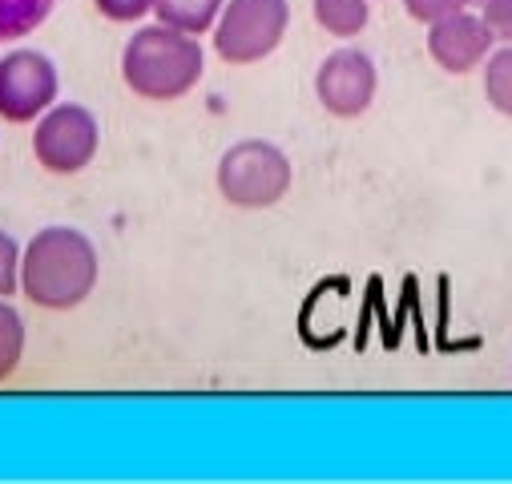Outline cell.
Masks as SVG:
<instances>
[{
	"mask_svg": "<svg viewBox=\"0 0 512 484\" xmlns=\"http://www.w3.org/2000/svg\"><path fill=\"white\" fill-rule=\"evenodd\" d=\"M101 279V255L77 226H45L21 247V295L53 315L89 303Z\"/></svg>",
	"mask_w": 512,
	"mask_h": 484,
	"instance_id": "1",
	"label": "cell"
},
{
	"mask_svg": "<svg viewBox=\"0 0 512 484\" xmlns=\"http://www.w3.org/2000/svg\"><path fill=\"white\" fill-rule=\"evenodd\" d=\"M206 77V49L202 37L178 33L162 21L138 25L121 49V81L134 97L170 105L190 97Z\"/></svg>",
	"mask_w": 512,
	"mask_h": 484,
	"instance_id": "2",
	"label": "cell"
},
{
	"mask_svg": "<svg viewBox=\"0 0 512 484\" xmlns=\"http://www.w3.org/2000/svg\"><path fill=\"white\" fill-rule=\"evenodd\" d=\"M214 186L234 210H271L295 186L291 158L267 138H242L222 150L214 166Z\"/></svg>",
	"mask_w": 512,
	"mask_h": 484,
	"instance_id": "3",
	"label": "cell"
},
{
	"mask_svg": "<svg viewBox=\"0 0 512 484\" xmlns=\"http://www.w3.org/2000/svg\"><path fill=\"white\" fill-rule=\"evenodd\" d=\"M291 29V0H226L210 45L230 69H250L275 57Z\"/></svg>",
	"mask_w": 512,
	"mask_h": 484,
	"instance_id": "4",
	"label": "cell"
},
{
	"mask_svg": "<svg viewBox=\"0 0 512 484\" xmlns=\"http://www.w3.org/2000/svg\"><path fill=\"white\" fill-rule=\"evenodd\" d=\"M33 158L53 178H77L93 166L101 150V121L81 101H53L33 121Z\"/></svg>",
	"mask_w": 512,
	"mask_h": 484,
	"instance_id": "5",
	"label": "cell"
},
{
	"mask_svg": "<svg viewBox=\"0 0 512 484\" xmlns=\"http://www.w3.org/2000/svg\"><path fill=\"white\" fill-rule=\"evenodd\" d=\"M53 101H61V73L49 53L17 45L0 57V121L33 126Z\"/></svg>",
	"mask_w": 512,
	"mask_h": 484,
	"instance_id": "6",
	"label": "cell"
},
{
	"mask_svg": "<svg viewBox=\"0 0 512 484\" xmlns=\"http://www.w3.org/2000/svg\"><path fill=\"white\" fill-rule=\"evenodd\" d=\"M379 93V69L375 61L355 49V45H339L335 53H327L315 69V101L323 105V113H331L335 121H355L375 105Z\"/></svg>",
	"mask_w": 512,
	"mask_h": 484,
	"instance_id": "7",
	"label": "cell"
},
{
	"mask_svg": "<svg viewBox=\"0 0 512 484\" xmlns=\"http://www.w3.org/2000/svg\"><path fill=\"white\" fill-rule=\"evenodd\" d=\"M424 29H428V37H424L428 57L448 77L476 73L484 65V57L496 49V37H492V29L484 25V17L476 9H460L452 17H440V21L424 25Z\"/></svg>",
	"mask_w": 512,
	"mask_h": 484,
	"instance_id": "8",
	"label": "cell"
},
{
	"mask_svg": "<svg viewBox=\"0 0 512 484\" xmlns=\"http://www.w3.org/2000/svg\"><path fill=\"white\" fill-rule=\"evenodd\" d=\"M315 25L335 41H355L371 25V0H311Z\"/></svg>",
	"mask_w": 512,
	"mask_h": 484,
	"instance_id": "9",
	"label": "cell"
},
{
	"mask_svg": "<svg viewBox=\"0 0 512 484\" xmlns=\"http://www.w3.org/2000/svg\"><path fill=\"white\" fill-rule=\"evenodd\" d=\"M226 0H154V21L190 33V37H210L218 13H222Z\"/></svg>",
	"mask_w": 512,
	"mask_h": 484,
	"instance_id": "10",
	"label": "cell"
},
{
	"mask_svg": "<svg viewBox=\"0 0 512 484\" xmlns=\"http://www.w3.org/2000/svg\"><path fill=\"white\" fill-rule=\"evenodd\" d=\"M57 9V0H0V45L33 37Z\"/></svg>",
	"mask_w": 512,
	"mask_h": 484,
	"instance_id": "11",
	"label": "cell"
},
{
	"mask_svg": "<svg viewBox=\"0 0 512 484\" xmlns=\"http://www.w3.org/2000/svg\"><path fill=\"white\" fill-rule=\"evenodd\" d=\"M25 343H29V335H25L21 311L13 307V299H0V384H9L21 372Z\"/></svg>",
	"mask_w": 512,
	"mask_h": 484,
	"instance_id": "12",
	"label": "cell"
},
{
	"mask_svg": "<svg viewBox=\"0 0 512 484\" xmlns=\"http://www.w3.org/2000/svg\"><path fill=\"white\" fill-rule=\"evenodd\" d=\"M480 73H484V101H488L500 117L512 121V45H496V49L484 57Z\"/></svg>",
	"mask_w": 512,
	"mask_h": 484,
	"instance_id": "13",
	"label": "cell"
},
{
	"mask_svg": "<svg viewBox=\"0 0 512 484\" xmlns=\"http://www.w3.org/2000/svg\"><path fill=\"white\" fill-rule=\"evenodd\" d=\"M21 295V242L0 230V299Z\"/></svg>",
	"mask_w": 512,
	"mask_h": 484,
	"instance_id": "14",
	"label": "cell"
},
{
	"mask_svg": "<svg viewBox=\"0 0 512 484\" xmlns=\"http://www.w3.org/2000/svg\"><path fill=\"white\" fill-rule=\"evenodd\" d=\"M93 9L109 25H142L154 13V0H93Z\"/></svg>",
	"mask_w": 512,
	"mask_h": 484,
	"instance_id": "15",
	"label": "cell"
},
{
	"mask_svg": "<svg viewBox=\"0 0 512 484\" xmlns=\"http://www.w3.org/2000/svg\"><path fill=\"white\" fill-rule=\"evenodd\" d=\"M460 9H472L468 0H404V13L416 21V25H432L440 17H452Z\"/></svg>",
	"mask_w": 512,
	"mask_h": 484,
	"instance_id": "16",
	"label": "cell"
},
{
	"mask_svg": "<svg viewBox=\"0 0 512 484\" xmlns=\"http://www.w3.org/2000/svg\"><path fill=\"white\" fill-rule=\"evenodd\" d=\"M476 13L492 29L496 45H512V0H484V5H476Z\"/></svg>",
	"mask_w": 512,
	"mask_h": 484,
	"instance_id": "17",
	"label": "cell"
},
{
	"mask_svg": "<svg viewBox=\"0 0 512 484\" xmlns=\"http://www.w3.org/2000/svg\"><path fill=\"white\" fill-rule=\"evenodd\" d=\"M468 5H472V9H476V5H484V0H468Z\"/></svg>",
	"mask_w": 512,
	"mask_h": 484,
	"instance_id": "18",
	"label": "cell"
}]
</instances>
